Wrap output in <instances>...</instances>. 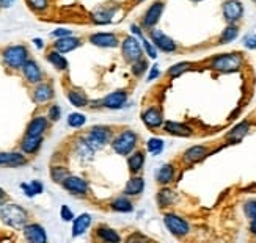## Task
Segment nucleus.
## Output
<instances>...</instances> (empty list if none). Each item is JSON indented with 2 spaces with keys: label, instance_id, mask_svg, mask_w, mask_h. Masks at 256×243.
<instances>
[{
  "label": "nucleus",
  "instance_id": "obj_1",
  "mask_svg": "<svg viewBox=\"0 0 256 243\" xmlns=\"http://www.w3.org/2000/svg\"><path fill=\"white\" fill-rule=\"evenodd\" d=\"M0 218L2 222L14 229H20L24 228L28 222V212L24 207H20L18 204H5L2 209H0Z\"/></svg>",
  "mask_w": 256,
  "mask_h": 243
},
{
  "label": "nucleus",
  "instance_id": "obj_2",
  "mask_svg": "<svg viewBox=\"0 0 256 243\" xmlns=\"http://www.w3.org/2000/svg\"><path fill=\"white\" fill-rule=\"evenodd\" d=\"M4 64L10 69H22V66L28 60V49L24 44H14L2 50Z\"/></svg>",
  "mask_w": 256,
  "mask_h": 243
},
{
  "label": "nucleus",
  "instance_id": "obj_3",
  "mask_svg": "<svg viewBox=\"0 0 256 243\" xmlns=\"http://www.w3.org/2000/svg\"><path fill=\"white\" fill-rule=\"evenodd\" d=\"M138 135L134 130H123L112 140V148L120 156H129V154L137 148Z\"/></svg>",
  "mask_w": 256,
  "mask_h": 243
},
{
  "label": "nucleus",
  "instance_id": "obj_4",
  "mask_svg": "<svg viewBox=\"0 0 256 243\" xmlns=\"http://www.w3.org/2000/svg\"><path fill=\"white\" fill-rule=\"evenodd\" d=\"M242 61L240 53H222L210 60V68L220 72H232L240 68Z\"/></svg>",
  "mask_w": 256,
  "mask_h": 243
},
{
  "label": "nucleus",
  "instance_id": "obj_5",
  "mask_svg": "<svg viewBox=\"0 0 256 243\" xmlns=\"http://www.w3.org/2000/svg\"><path fill=\"white\" fill-rule=\"evenodd\" d=\"M121 53H123L124 61L130 64L143 58V46L140 44V39L136 35L124 36L123 42H121Z\"/></svg>",
  "mask_w": 256,
  "mask_h": 243
},
{
  "label": "nucleus",
  "instance_id": "obj_6",
  "mask_svg": "<svg viewBox=\"0 0 256 243\" xmlns=\"http://www.w3.org/2000/svg\"><path fill=\"white\" fill-rule=\"evenodd\" d=\"M110 134H112V132H110V127L96 126V127H92L90 130H88V134L84 137V140L93 151H96V149L104 148L110 141Z\"/></svg>",
  "mask_w": 256,
  "mask_h": 243
},
{
  "label": "nucleus",
  "instance_id": "obj_7",
  "mask_svg": "<svg viewBox=\"0 0 256 243\" xmlns=\"http://www.w3.org/2000/svg\"><path fill=\"white\" fill-rule=\"evenodd\" d=\"M148 38L150 41L154 44V47L160 50V52H165V53H173L178 50V44L174 39H172L168 35H165V33L159 28H150L148 30Z\"/></svg>",
  "mask_w": 256,
  "mask_h": 243
},
{
  "label": "nucleus",
  "instance_id": "obj_8",
  "mask_svg": "<svg viewBox=\"0 0 256 243\" xmlns=\"http://www.w3.org/2000/svg\"><path fill=\"white\" fill-rule=\"evenodd\" d=\"M165 9V2L164 0H156L150 5V8L144 11V14L142 17V28L143 30H150L154 28L159 24V19Z\"/></svg>",
  "mask_w": 256,
  "mask_h": 243
},
{
  "label": "nucleus",
  "instance_id": "obj_9",
  "mask_svg": "<svg viewBox=\"0 0 256 243\" xmlns=\"http://www.w3.org/2000/svg\"><path fill=\"white\" fill-rule=\"evenodd\" d=\"M164 223H165L166 229H168L170 233L174 237H178V239L187 236L188 231H190V228H188V223L186 222L184 218H181L180 215H176V214H165Z\"/></svg>",
  "mask_w": 256,
  "mask_h": 243
},
{
  "label": "nucleus",
  "instance_id": "obj_10",
  "mask_svg": "<svg viewBox=\"0 0 256 243\" xmlns=\"http://www.w3.org/2000/svg\"><path fill=\"white\" fill-rule=\"evenodd\" d=\"M88 41H90L93 46L96 47H102V49H115L120 46V36L116 33H112V31H99V33H92L90 36H88Z\"/></svg>",
  "mask_w": 256,
  "mask_h": 243
},
{
  "label": "nucleus",
  "instance_id": "obj_11",
  "mask_svg": "<svg viewBox=\"0 0 256 243\" xmlns=\"http://www.w3.org/2000/svg\"><path fill=\"white\" fill-rule=\"evenodd\" d=\"M222 13L228 24H236L244 16V6L239 0H225L222 5Z\"/></svg>",
  "mask_w": 256,
  "mask_h": 243
},
{
  "label": "nucleus",
  "instance_id": "obj_12",
  "mask_svg": "<svg viewBox=\"0 0 256 243\" xmlns=\"http://www.w3.org/2000/svg\"><path fill=\"white\" fill-rule=\"evenodd\" d=\"M63 189L68 190L71 195L74 196H85L88 193V184L85 179L79 178V176H68L64 181H63Z\"/></svg>",
  "mask_w": 256,
  "mask_h": 243
},
{
  "label": "nucleus",
  "instance_id": "obj_13",
  "mask_svg": "<svg viewBox=\"0 0 256 243\" xmlns=\"http://www.w3.org/2000/svg\"><path fill=\"white\" fill-rule=\"evenodd\" d=\"M142 121L144 123V126L150 129H159L164 124V115L162 110L158 107H150L142 113Z\"/></svg>",
  "mask_w": 256,
  "mask_h": 243
},
{
  "label": "nucleus",
  "instance_id": "obj_14",
  "mask_svg": "<svg viewBox=\"0 0 256 243\" xmlns=\"http://www.w3.org/2000/svg\"><path fill=\"white\" fill-rule=\"evenodd\" d=\"M128 96H129V93H128L126 90H116V91H114V93L107 94V96L102 99V101H101V104H102V107H106V108L118 110V108H121V107H123V105L128 102Z\"/></svg>",
  "mask_w": 256,
  "mask_h": 243
},
{
  "label": "nucleus",
  "instance_id": "obj_15",
  "mask_svg": "<svg viewBox=\"0 0 256 243\" xmlns=\"http://www.w3.org/2000/svg\"><path fill=\"white\" fill-rule=\"evenodd\" d=\"M22 75L28 83H41L42 82V71L35 60H27L22 66Z\"/></svg>",
  "mask_w": 256,
  "mask_h": 243
},
{
  "label": "nucleus",
  "instance_id": "obj_16",
  "mask_svg": "<svg viewBox=\"0 0 256 243\" xmlns=\"http://www.w3.org/2000/svg\"><path fill=\"white\" fill-rule=\"evenodd\" d=\"M24 231V237L26 240L28 242H33V243H44L48 240V236H46V231L44 228L38 223H30V225H26L22 228Z\"/></svg>",
  "mask_w": 256,
  "mask_h": 243
},
{
  "label": "nucleus",
  "instance_id": "obj_17",
  "mask_svg": "<svg viewBox=\"0 0 256 243\" xmlns=\"http://www.w3.org/2000/svg\"><path fill=\"white\" fill-rule=\"evenodd\" d=\"M80 46H82V39L71 35V36H64V38H57L55 42L52 44V49L58 50L62 53H68V52H72Z\"/></svg>",
  "mask_w": 256,
  "mask_h": 243
},
{
  "label": "nucleus",
  "instance_id": "obj_18",
  "mask_svg": "<svg viewBox=\"0 0 256 243\" xmlns=\"http://www.w3.org/2000/svg\"><path fill=\"white\" fill-rule=\"evenodd\" d=\"M27 165V159L20 152H0V167L19 168Z\"/></svg>",
  "mask_w": 256,
  "mask_h": 243
},
{
  "label": "nucleus",
  "instance_id": "obj_19",
  "mask_svg": "<svg viewBox=\"0 0 256 243\" xmlns=\"http://www.w3.org/2000/svg\"><path fill=\"white\" fill-rule=\"evenodd\" d=\"M118 6H108V5H102L99 6L96 11H93L92 14V19L94 24L98 25H106V24H110L112 22V17L115 16Z\"/></svg>",
  "mask_w": 256,
  "mask_h": 243
},
{
  "label": "nucleus",
  "instance_id": "obj_20",
  "mask_svg": "<svg viewBox=\"0 0 256 243\" xmlns=\"http://www.w3.org/2000/svg\"><path fill=\"white\" fill-rule=\"evenodd\" d=\"M49 118L46 116H36L33 118L28 126H27V130H26V135H30V137H42L44 132L48 130L49 127Z\"/></svg>",
  "mask_w": 256,
  "mask_h": 243
},
{
  "label": "nucleus",
  "instance_id": "obj_21",
  "mask_svg": "<svg viewBox=\"0 0 256 243\" xmlns=\"http://www.w3.org/2000/svg\"><path fill=\"white\" fill-rule=\"evenodd\" d=\"M55 93H54V88L50 83H38V86L33 90V101L36 104H46L49 102L50 99H54Z\"/></svg>",
  "mask_w": 256,
  "mask_h": 243
},
{
  "label": "nucleus",
  "instance_id": "obj_22",
  "mask_svg": "<svg viewBox=\"0 0 256 243\" xmlns=\"http://www.w3.org/2000/svg\"><path fill=\"white\" fill-rule=\"evenodd\" d=\"M174 176H176L174 167L172 163H166V165H162V167L159 168L158 174H156V181H158L159 185L166 187V185H170L174 181Z\"/></svg>",
  "mask_w": 256,
  "mask_h": 243
},
{
  "label": "nucleus",
  "instance_id": "obj_23",
  "mask_svg": "<svg viewBox=\"0 0 256 243\" xmlns=\"http://www.w3.org/2000/svg\"><path fill=\"white\" fill-rule=\"evenodd\" d=\"M208 156V148L206 146H202V145H198V146H192V148H188L184 154H182V160L186 163H196L200 162L202 159H204Z\"/></svg>",
  "mask_w": 256,
  "mask_h": 243
},
{
  "label": "nucleus",
  "instance_id": "obj_24",
  "mask_svg": "<svg viewBox=\"0 0 256 243\" xmlns=\"http://www.w3.org/2000/svg\"><path fill=\"white\" fill-rule=\"evenodd\" d=\"M143 165H144V151H142V149L132 151L129 154V159H128L129 171L132 174H138L143 170Z\"/></svg>",
  "mask_w": 256,
  "mask_h": 243
},
{
  "label": "nucleus",
  "instance_id": "obj_25",
  "mask_svg": "<svg viewBox=\"0 0 256 243\" xmlns=\"http://www.w3.org/2000/svg\"><path fill=\"white\" fill-rule=\"evenodd\" d=\"M143 189H144V181L140 178V176L134 174L132 178L128 181L123 193L126 196H140L143 193Z\"/></svg>",
  "mask_w": 256,
  "mask_h": 243
},
{
  "label": "nucleus",
  "instance_id": "obj_26",
  "mask_svg": "<svg viewBox=\"0 0 256 243\" xmlns=\"http://www.w3.org/2000/svg\"><path fill=\"white\" fill-rule=\"evenodd\" d=\"M92 225V215L90 214H82L77 218L72 220V237L82 236L85 231Z\"/></svg>",
  "mask_w": 256,
  "mask_h": 243
},
{
  "label": "nucleus",
  "instance_id": "obj_27",
  "mask_svg": "<svg viewBox=\"0 0 256 243\" xmlns=\"http://www.w3.org/2000/svg\"><path fill=\"white\" fill-rule=\"evenodd\" d=\"M41 143H42V137H30V135H26L20 141V149L24 154H36L38 149L41 148Z\"/></svg>",
  "mask_w": 256,
  "mask_h": 243
},
{
  "label": "nucleus",
  "instance_id": "obj_28",
  "mask_svg": "<svg viewBox=\"0 0 256 243\" xmlns=\"http://www.w3.org/2000/svg\"><path fill=\"white\" fill-rule=\"evenodd\" d=\"M96 237L101 240V242H108V243H116L121 242V236L116 233L115 229L108 228L106 225H101L96 228Z\"/></svg>",
  "mask_w": 256,
  "mask_h": 243
},
{
  "label": "nucleus",
  "instance_id": "obj_29",
  "mask_svg": "<svg viewBox=\"0 0 256 243\" xmlns=\"http://www.w3.org/2000/svg\"><path fill=\"white\" fill-rule=\"evenodd\" d=\"M164 129H165L166 134L176 135V137H190L192 135V129L181 124V123H172V121H166Z\"/></svg>",
  "mask_w": 256,
  "mask_h": 243
},
{
  "label": "nucleus",
  "instance_id": "obj_30",
  "mask_svg": "<svg viewBox=\"0 0 256 243\" xmlns=\"http://www.w3.org/2000/svg\"><path fill=\"white\" fill-rule=\"evenodd\" d=\"M46 58H48V61L54 66L55 69H58V71H66V69H68V60L63 57L62 52L52 49V50H49L46 53Z\"/></svg>",
  "mask_w": 256,
  "mask_h": 243
},
{
  "label": "nucleus",
  "instance_id": "obj_31",
  "mask_svg": "<svg viewBox=\"0 0 256 243\" xmlns=\"http://www.w3.org/2000/svg\"><path fill=\"white\" fill-rule=\"evenodd\" d=\"M68 101L77 108H82V107L88 105L86 94L82 90H79V88H71V90L68 91Z\"/></svg>",
  "mask_w": 256,
  "mask_h": 243
},
{
  "label": "nucleus",
  "instance_id": "obj_32",
  "mask_svg": "<svg viewBox=\"0 0 256 243\" xmlns=\"http://www.w3.org/2000/svg\"><path fill=\"white\" fill-rule=\"evenodd\" d=\"M110 209H112V211H115V212L128 214V212H132L134 206H132L130 200H128L126 195H124V196H118V198H115V200H114L112 203H110Z\"/></svg>",
  "mask_w": 256,
  "mask_h": 243
},
{
  "label": "nucleus",
  "instance_id": "obj_33",
  "mask_svg": "<svg viewBox=\"0 0 256 243\" xmlns=\"http://www.w3.org/2000/svg\"><path fill=\"white\" fill-rule=\"evenodd\" d=\"M174 200H176L174 192H172L170 189H166V187H164V189L158 193V204H159L162 209L172 206V204L174 203Z\"/></svg>",
  "mask_w": 256,
  "mask_h": 243
},
{
  "label": "nucleus",
  "instance_id": "obj_34",
  "mask_svg": "<svg viewBox=\"0 0 256 243\" xmlns=\"http://www.w3.org/2000/svg\"><path fill=\"white\" fill-rule=\"evenodd\" d=\"M239 35V27L236 24H228V27L222 31V35L218 38L220 44H228L231 41H234Z\"/></svg>",
  "mask_w": 256,
  "mask_h": 243
},
{
  "label": "nucleus",
  "instance_id": "obj_35",
  "mask_svg": "<svg viewBox=\"0 0 256 243\" xmlns=\"http://www.w3.org/2000/svg\"><path fill=\"white\" fill-rule=\"evenodd\" d=\"M20 189L24 190V193L28 198H33V196H36V195H41L42 190H44V187H42V184L40 181H32L30 184H22Z\"/></svg>",
  "mask_w": 256,
  "mask_h": 243
},
{
  "label": "nucleus",
  "instance_id": "obj_36",
  "mask_svg": "<svg viewBox=\"0 0 256 243\" xmlns=\"http://www.w3.org/2000/svg\"><path fill=\"white\" fill-rule=\"evenodd\" d=\"M248 129H250L248 123H240L239 126H236L234 129L230 132L228 138L232 140V141H239V140H242L244 137L248 134Z\"/></svg>",
  "mask_w": 256,
  "mask_h": 243
},
{
  "label": "nucleus",
  "instance_id": "obj_37",
  "mask_svg": "<svg viewBox=\"0 0 256 243\" xmlns=\"http://www.w3.org/2000/svg\"><path fill=\"white\" fill-rule=\"evenodd\" d=\"M68 176H70L68 168H64V167H52L50 168V178L54 182L63 184V181L68 178Z\"/></svg>",
  "mask_w": 256,
  "mask_h": 243
},
{
  "label": "nucleus",
  "instance_id": "obj_38",
  "mask_svg": "<svg viewBox=\"0 0 256 243\" xmlns=\"http://www.w3.org/2000/svg\"><path fill=\"white\" fill-rule=\"evenodd\" d=\"M28 8L35 13L41 14V13H46L48 8H49V0H26Z\"/></svg>",
  "mask_w": 256,
  "mask_h": 243
},
{
  "label": "nucleus",
  "instance_id": "obj_39",
  "mask_svg": "<svg viewBox=\"0 0 256 243\" xmlns=\"http://www.w3.org/2000/svg\"><path fill=\"white\" fill-rule=\"evenodd\" d=\"M162 149H164V140H160V138H151V140H148V143H146V151L150 152V154H159V152H162Z\"/></svg>",
  "mask_w": 256,
  "mask_h": 243
},
{
  "label": "nucleus",
  "instance_id": "obj_40",
  "mask_svg": "<svg viewBox=\"0 0 256 243\" xmlns=\"http://www.w3.org/2000/svg\"><path fill=\"white\" fill-rule=\"evenodd\" d=\"M146 71H148V61L144 58H140L136 63H132V74L136 77H142Z\"/></svg>",
  "mask_w": 256,
  "mask_h": 243
},
{
  "label": "nucleus",
  "instance_id": "obj_41",
  "mask_svg": "<svg viewBox=\"0 0 256 243\" xmlns=\"http://www.w3.org/2000/svg\"><path fill=\"white\" fill-rule=\"evenodd\" d=\"M85 121H86L85 115H82V113H71L68 116V126L77 129V127H82L85 124Z\"/></svg>",
  "mask_w": 256,
  "mask_h": 243
},
{
  "label": "nucleus",
  "instance_id": "obj_42",
  "mask_svg": "<svg viewBox=\"0 0 256 243\" xmlns=\"http://www.w3.org/2000/svg\"><path fill=\"white\" fill-rule=\"evenodd\" d=\"M190 66H192L190 63H178V64L172 66L166 74H168L170 77H178V75H181L182 72L188 71V68H190Z\"/></svg>",
  "mask_w": 256,
  "mask_h": 243
},
{
  "label": "nucleus",
  "instance_id": "obj_43",
  "mask_svg": "<svg viewBox=\"0 0 256 243\" xmlns=\"http://www.w3.org/2000/svg\"><path fill=\"white\" fill-rule=\"evenodd\" d=\"M62 116V110L58 105H50L49 107V112H48V118L52 121V123H55V121H58Z\"/></svg>",
  "mask_w": 256,
  "mask_h": 243
},
{
  "label": "nucleus",
  "instance_id": "obj_44",
  "mask_svg": "<svg viewBox=\"0 0 256 243\" xmlns=\"http://www.w3.org/2000/svg\"><path fill=\"white\" fill-rule=\"evenodd\" d=\"M244 211H246V215L250 220L256 218V201H247L246 206H244Z\"/></svg>",
  "mask_w": 256,
  "mask_h": 243
},
{
  "label": "nucleus",
  "instance_id": "obj_45",
  "mask_svg": "<svg viewBox=\"0 0 256 243\" xmlns=\"http://www.w3.org/2000/svg\"><path fill=\"white\" fill-rule=\"evenodd\" d=\"M60 217H62L63 222H72V220H74V214H72V211H71L68 206H62V209H60Z\"/></svg>",
  "mask_w": 256,
  "mask_h": 243
},
{
  "label": "nucleus",
  "instance_id": "obj_46",
  "mask_svg": "<svg viewBox=\"0 0 256 243\" xmlns=\"http://www.w3.org/2000/svg\"><path fill=\"white\" fill-rule=\"evenodd\" d=\"M71 35H72V31L68 28H57V30L52 31L54 38H64V36H71Z\"/></svg>",
  "mask_w": 256,
  "mask_h": 243
},
{
  "label": "nucleus",
  "instance_id": "obj_47",
  "mask_svg": "<svg viewBox=\"0 0 256 243\" xmlns=\"http://www.w3.org/2000/svg\"><path fill=\"white\" fill-rule=\"evenodd\" d=\"M244 46L247 49H256V35H247L244 38Z\"/></svg>",
  "mask_w": 256,
  "mask_h": 243
},
{
  "label": "nucleus",
  "instance_id": "obj_48",
  "mask_svg": "<svg viewBox=\"0 0 256 243\" xmlns=\"http://www.w3.org/2000/svg\"><path fill=\"white\" fill-rule=\"evenodd\" d=\"M159 75H160V69H159V66L156 64V66H152V68H151V72L148 75V80H154L156 77H159Z\"/></svg>",
  "mask_w": 256,
  "mask_h": 243
},
{
  "label": "nucleus",
  "instance_id": "obj_49",
  "mask_svg": "<svg viewBox=\"0 0 256 243\" xmlns=\"http://www.w3.org/2000/svg\"><path fill=\"white\" fill-rule=\"evenodd\" d=\"M8 203V195L4 189H0V209Z\"/></svg>",
  "mask_w": 256,
  "mask_h": 243
},
{
  "label": "nucleus",
  "instance_id": "obj_50",
  "mask_svg": "<svg viewBox=\"0 0 256 243\" xmlns=\"http://www.w3.org/2000/svg\"><path fill=\"white\" fill-rule=\"evenodd\" d=\"M14 0H0V8H10L13 6Z\"/></svg>",
  "mask_w": 256,
  "mask_h": 243
},
{
  "label": "nucleus",
  "instance_id": "obj_51",
  "mask_svg": "<svg viewBox=\"0 0 256 243\" xmlns=\"http://www.w3.org/2000/svg\"><path fill=\"white\" fill-rule=\"evenodd\" d=\"M250 231H252V234H256V218L252 220V223H250Z\"/></svg>",
  "mask_w": 256,
  "mask_h": 243
},
{
  "label": "nucleus",
  "instance_id": "obj_52",
  "mask_svg": "<svg viewBox=\"0 0 256 243\" xmlns=\"http://www.w3.org/2000/svg\"><path fill=\"white\" fill-rule=\"evenodd\" d=\"M33 42H35V46H36L38 49H41V47L44 46V44H42V41H41V39H33Z\"/></svg>",
  "mask_w": 256,
  "mask_h": 243
},
{
  "label": "nucleus",
  "instance_id": "obj_53",
  "mask_svg": "<svg viewBox=\"0 0 256 243\" xmlns=\"http://www.w3.org/2000/svg\"><path fill=\"white\" fill-rule=\"evenodd\" d=\"M142 2H144V0H132V5L136 6V5H138V3H142Z\"/></svg>",
  "mask_w": 256,
  "mask_h": 243
},
{
  "label": "nucleus",
  "instance_id": "obj_54",
  "mask_svg": "<svg viewBox=\"0 0 256 243\" xmlns=\"http://www.w3.org/2000/svg\"><path fill=\"white\" fill-rule=\"evenodd\" d=\"M192 2H202V0H192Z\"/></svg>",
  "mask_w": 256,
  "mask_h": 243
},
{
  "label": "nucleus",
  "instance_id": "obj_55",
  "mask_svg": "<svg viewBox=\"0 0 256 243\" xmlns=\"http://www.w3.org/2000/svg\"><path fill=\"white\" fill-rule=\"evenodd\" d=\"M253 2H254V3H256V0H253Z\"/></svg>",
  "mask_w": 256,
  "mask_h": 243
}]
</instances>
